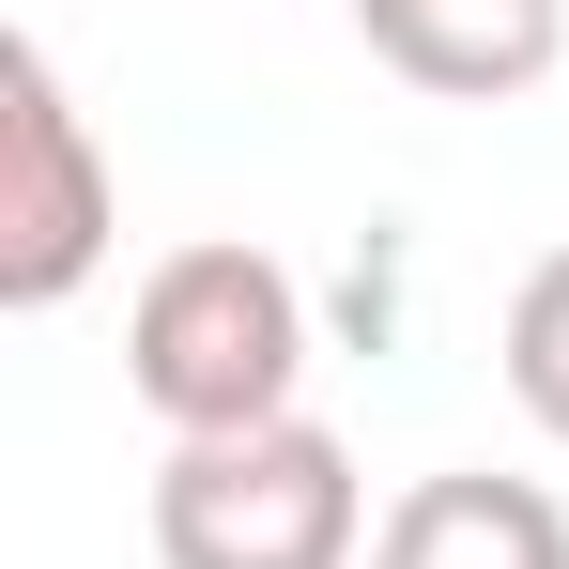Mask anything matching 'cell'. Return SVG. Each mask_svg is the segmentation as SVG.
<instances>
[{
	"mask_svg": "<svg viewBox=\"0 0 569 569\" xmlns=\"http://www.w3.org/2000/svg\"><path fill=\"white\" fill-rule=\"evenodd\" d=\"M108 247H123V186L93 154V108L62 93V62L16 31L0 47V308L16 323L78 308Z\"/></svg>",
	"mask_w": 569,
	"mask_h": 569,
	"instance_id": "3957f363",
	"label": "cell"
},
{
	"mask_svg": "<svg viewBox=\"0 0 569 569\" xmlns=\"http://www.w3.org/2000/svg\"><path fill=\"white\" fill-rule=\"evenodd\" d=\"M123 385H139V416L200 447V431H278L308 416V292H292L278 247H170L139 308H123Z\"/></svg>",
	"mask_w": 569,
	"mask_h": 569,
	"instance_id": "6da1fadb",
	"label": "cell"
},
{
	"mask_svg": "<svg viewBox=\"0 0 569 569\" xmlns=\"http://www.w3.org/2000/svg\"><path fill=\"white\" fill-rule=\"evenodd\" d=\"M492 355H508V400H523V431H555V447H569V247H539V262H523L508 323H492Z\"/></svg>",
	"mask_w": 569,
	"mask_h": 569,
	"instance_id": "8992f818",
	"label": "cell"
},
{
	"mask_svg": "<svg viewBox=\"0 0 569 569\" xmlns=\"http://www.w3.org/2000/svg\"><path fill=\"white\" fill-rule=\"evenodd\" d=\"M355 555H370V477L323 416L200 431L154 462V569H355Z\"/></svg>",
	"mask_w": 569,
	"mask_h": 569,
	"instance_id": "7a4b0ae2",
	"label": "cell"
},
{
	"mask_svg": "<svg viewBox=\"0 0 569 569\" xmlns=\"http://www.w3.org/2000/svg\"><path fill=\"white\" fill-rule=\"evenodd\" d=\"M355 47L431 108H523L569 62V0H355Z\"/></svg>",
	"mask_w": 569,
	"mask_h": 569,
	"instance_id": "277c9868",
	"label": "cell"
},
{
	"mask_svg": "<svg viewBox=\"0 0 569 569\" xmlns=\"http://www.w3.org/2000/svg\"><path fill=\"white\" fill-rule=\"evenodd\" d=\"M370 569H569V508L539 477L447 462V477H416V492L370 523Z\"/></svg>",
	"mask_w": 569,
	"mask_h": 569,
	"instance_id": "5b68a950",
	"label": "cell"
}]
</instances>
